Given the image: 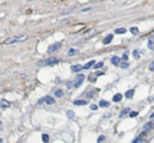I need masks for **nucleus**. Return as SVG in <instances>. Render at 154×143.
Here are the masks:
<instances>
[{
    "label": "nucleus",
    "instance_id": "nucleus-1",
    "mask_svg": "<svg viewBox=\"0 0 154 143\" xmlns=\"http://www.w3.org/2000/svg\"><path fill=\"white\" fill-rule=\"evenodd\" d=\"M27 38L26 35H19V36H14V37H10L5 41V45H10V43H14V42H19V41H23V40Z\"/></svg>",
    "mask_w": 154,
    "mask_h": 143
},
{
    "label": "nucleus",
    "instance_id": "nucleus-2",
    "mask_svg": "<svg viewBox=\"0 0 154 143\" xmlns=\"http://www.w3.org/2000/svg\"><path fill=\"white\" fill-rule=\"evenodd\" d=\"M48 104V105H53L54 102H55V100H54V98L51 97V96H45L44 98H40V100L37 101V104L39 105H41V104Z\"/></svg>",
    "mask_w": 154,
    "mask_h": 143
},
{
    "label": "nucleus",
    "instance_id": "nucleus-3",
    "mask_svg": "<svg viewBox=\"0 0 154 143\" xmlns=\"http://www.w3.org/2000/svg\"><path fill=\"white\" fill-rule=\"evenodd\" d=\"M84 79H85V75L84 74H77L76 80H75V87H80L81 84H82Z\"/></svg>",
    "mask_w": 154,
    "mask_h": 143
},
{
    "label": "nucleus",
    "instance_id": "nucleus-4",
    "mask_svg": "<svg viewBox=\"0 0 154 143\" xmlns=\"http://www.w3.org/2000/svg\"><path fill=\"white\" fill-rule=\"evenodd\" d=\"M58 63H59V60H58L57 57H50V59L45 60L43 64L44 65H55V64H58Z\"/></svg>",
    "mask_w": 154,
    "mask_h": 143
},
{
    "label": "nucleus",
    "instance_id": "nucleus-5",
    "mask_svg": "<svg viewBox=\"0 0 154 143\" xmlns=\"http://www.w3.org/2000/svg\"><path fill=\"white\" fill-rule=\"evenodd\" d=\"M60 46H62V43H60V42H58V43H53V45H50V46H49L48 51H49V52H54L55 50H58V49H60Z\"/></svg>",
    "mask_w": 154,
    "mask_h": 143
},
{
    "label": "nucleus",
    "instance_id": "nucleus-6",
    "mask_svg": "<svg viewBox=\"0 0 154 143\" xmlns=\"http://www.w3.org/2000/svg\"><path fill=\"white\" fill-rule=\"evenodd\" d=\"M112 40H113V35H108L107 37L103 40V45H108V43H111Z\"/></svg>",
    "mask_w": 154,
    "mask_h": 143
},
{
    "label": "nucleus",
    "instance_id": "nucleus-7",
    "mask_svg": "<svg viewBox=\"0 0 154 143\" xmlns=\"http://www.w3.org/2000/svg\"><path fill=\"white\" fill-rule=\"evenodd\" d=\"M81 69H84V66H81V65H72L71 66V70L75 72V73H77V72H81Z\"/></svg>",
    "mask_w": 154,
    "mask_h": 143
},
{
    "label": "nucleus",
    "instance_id": "nucleus-8",
    "mask_svg": "<svg viewBox=\"0 0 154 143\" xmlns=\"http://www.w3.org/2000/svg\"><path fill=\"white\" fill-rule=\"evenodd\" d=\"M112 63H113L114 65H120V64H121V57H120V56H113V57H112Z\"/></svg>",
    "mask_w": 154,
    "mask_h": 143
},
{
    "label": "nucleus",
    "instance_id": "nucleus-9",
    "mask_svg": "<svg viewBox=\"0 0 154 143\" xmlns=\"http://www.w3.org/2000/svg\"><path fill=\"white\" fill-rule=\"evenodd\" d=\"M148 47L149 49H154V36L148 40Z\"/></svg>",
    "mask_w": 154,
    "mask_h": 143
},
{
    "label": "nucleus",
    "instance_id": "nucleus-10",
    "mask_svg": "<svg viewBox=\"0 0 154 143\" xmlns=\"http://www.w3.org/2000/svg\"><path fill=\"white\" fill-rule=\"evenodd\" d=\"M134 93H135L134 89H128V91L125 93V96L127 97V98H132V97H134Z\"/></svg>",
    "mask_w": 154,
    "mask_h": 143
},
{
    "label": "nucleus",
    "instance_id": "nucleus-11",
    "mask_svg": "<svg viewBox=\"0 0 154 143\" xmlns=\"http://www.w3.org/2000/svg\"><path fill=\"white\" fill-rule=\"evenodd\" d=\"M121 100H122V95H121V93H116V95L113 96V101H114V102H120Z\"/></svg>",
    "mask_w": 154,
    "mask_h": 143
},
{
    "label": "nucleus",
    "instance_id": "nucleus-12",
    "mask_svg": "<svg viewBox=\"0 0 154 143\" xmlns=\"http://www.w3.org/2000/svg\"><path fill=\"white\" fill-rule=\"evenodd\" d=\"M9 101L7 100H0V107H9Z\"/></svg>",
    "mask_w": 154,
    "mask_h": 143
},
{
    "label": "nucleus",
    "instance_id": "nucleus-13",
    "mask_svg": "<svg viewBox=\"0 0 154 143\" xmlns=\"http://www.w3.org/2000/svg\"><path fill=\"white\" fill-rule=\"evenodd\" d=\"M73 104H75L76 106H82V105H86L87 102H86V101H84V100H76V101L73 102Z\"/></svg>",
    "mask_w": 154,
    "mask_h": 143
},
{
    "label": "nucleus",
    "instance_id": "nucleus-14",
    "mask_svg": "<svg viewBox=\"0 0 154 143\" xmlns=\"http://www.w3.org/2000/svg\"><path fill=\"white\" fill-rule=\"evenodd\" d=\"M94 65H95V61L91 60V61H89L87 64L84 65V69H90V68H91V66H94Z\"/></svg>",
    "mask_w": 154,
    "mask_h": 143
},
{
    "label": "nucleus",
    "instance_id": "nucleus-15",
    "mask_svg": "<svg viewBox=\"0 0 154 143\" xmlns=\"http://www.w3.org/2000/svg\"><path fill=\"white\" fill-rule=\"evenodd\" d=\"M78 54V50H76V49H69V51H68V55L69 56H75Z\"/></svg>",
    "mask_w": 154,
    "mask_h": 143
},
{
    "label": "nucleus",
    "instance_id": "nucleus-16",
    "mask_svg": "<svg viewBox=\"0 0 154 143\" xmlns=\"http://www.w3.org/2000/svg\"><path fill=\"white\" fill-rule=\"evenodd\" d=\"M99 105H100L102 107H108V106H109V102L105 101V100H102L100 102H99Z\"/></svg>",
    "mask_w": 154,
    "mask_h": 143
},
{
    "label": "nucleus",
    "instance_id": "nucleus-17",
    "mask_svg": "<svg viewBox=\"0 0 154 143\" xmlns=\"http://www.w3.org/2000/svg\"><path fill=\"white\" fill-rule=\"evenodd\" d=\"M114 32H116L117 35H123V33H126V29H125V28H117Z\"/></svg>",
    "mask_w": 154,
    "mask_h": 143
},
{
    "label": "nucleus",
    "instance_id": "nucleus-18",
    "mask_svg": "<svg viewBox=\"0 0 154 143\" xmlns=\"http://www.w3.org/2000/svg\"><path fill=\"white\" fill-rule=\"evenodd\" d=\"M54 95H55L57 97H63V91L62 89H57V91L54 92Z\"/></svg>",
    "mask_w": 154,
    "mask_h": 143
},
{
    "label": "nucleus",
    "instance_id": "nucleus-19",
    "mask_svg": "<svg viewBox=\"0 0 154 143\" xmlns=\"http://www.w3.org/2000/svg\"><path fill=\"white\" fill-rule=\"evenodd\" d=\"M95 35V31L94 29H90V33H87L85 36V38H90V37H93V36Z\"/></svg>",
    "mask_w": 154,
    "mask_h": 143
},
{
    "label": "nucleus",
    "instance_id": "nucleus-20",
    "mask_svg": "<svg viewBox=\"0 0 154 143\" xmlns=\"http://www.w3.org/2000/svg\"><path fill=\"white\" fill-rule=\"evenodd\" d=\"M67 116H68L69 119H73L75 118V113H73V111H71V110L67 111Z\"/></svg>",
    "mask_w": 154,
    "mask_h": 143
},
{
    "label": "nucleus",
    "instance_id": "nucleus-21",
    "mask_svg": "<svg viewBox=\"0 0 154 143\" xmlns=\"http://www.w3.org/2000/svg\"><path fill=\"white\" fill-rule=\"evenodd\" d=\"M130 31H131V33H132V35H137V33H139V29L136 28V27H132Z\"/></svg>",
    "mask_w": 154,
    "mask_h": 143
},
{
    "label": "nucleus",
    "instance_id": "nucleus-22",
    "mask_svg": "<svg viewBox=\"0 0 154 143\" xmlns=\"http://www.w3.org/2000/svg\"><path fill=\"white\" fill-rule=\"evenodd\" d=\"M43 141L45 142V143H48V141H49V136H48V134H43Z\"/></svg>",
    "mask_w": 154,
    "mask_h": 143
},
{
    "label": "nucleus",
    "instance_id": "nucleus-23",
    "mask_svg": "<svg viewBox=\"0 0 154 143\" xmlns=\"http://www.w3.org/2000/svg\"><path fill=\"white\" fill-rule=\"evenodd\" d=\"M127 113H130V110L128 109H123V110H122V113L120 114V116H123V115H126Z\"/></svg>",
    "mask_w": 154,
    "mask_h": 143
},
{
    "label": "nucleus",
    "instance_id": "nucleus-24",
    "mask_svg": "<svg viewBox=\"0 0 154 143\" xmlns=\"http://www.w3.org/2000/svg\"><path fill=\"white\" fill-rule=\"evenodd\" d=\"M103 65H104V64H103V63L100 61V63H96V64L94 65V68H95V69H98V68H102Z\"/></svg>",
    "mask_w": 154,
    "mask_h": 143
},
{
    "label": "nucleus",
    "instance_id": "nucleus-25",
    "mask_svg": "<svg viewBox=\"0 0 154 143\" xmlns=\"http://www.w3.org/2000/svg\"><path fill=\"white\" fill-rule=\"evenodd\" d=\"M149 70H152V72H154V60L149 64Z\"/></svg>",
    "mask_w": 154,
    "mask_h": 143
},
{
    "label": "nucleus",
    "instance_id": "nucleus-26",
    "mask_svg": "<svg viewBox=\"0 0 154 143\" xmlns=\"http://www.w3.org/2000/svg\"><path fill=\"white\" fill-rule=\"evenodd\" d=\"M120 66H122V68H127V66H128V63H121Z\"/></svg>",
    "mask_w": 154,
    "mask_h": 143
},
{
    "label": "nucleus",
    "instance_id": "nucleus-27",
    "mask_svg": "<svg viewBox=\"0 0 154 143\" xmlns=\"http://www.w3.org/2000/svg\"><path fill=\"white\" fill-rule=\"evenodd\" d=\"M121 59H123V60H127V59H128V55H127V52H125L123 55H122V57H121Z\"/></svg>",
    "mask_w": 154,
    "mask_h": 143
},
{
    "label": "nucleus",
    "instance_id": "nucleus-28",
    "mask_svg": "<svg viewBox=\"0 0 154 143\" xmlns=\"http://www.w3.org/2000/svg\"><path fill=\"white\" fill-rule=\"evenodd\" d=\"M136 115H137V113H136V111H131V113H130V116H131V118H135Z\"/></svg>",
    "mask_w": 154,
    "mask_h": 143
},
{
    "label": "nucleus",
    "instance_id": "nucleus-29",
    "mask_svg": "<svg viewBox=\"0 0 154 143\" xmlns=\"http://www.w3.org/2000/svg\"><path fill=\"white\" fill-rule=\"evenodd\" d=\"M134 57H135V59H137V57H139V51L137 50L134 51Z\"/></svg>",
    "mask_w": 154,
    "mask_h": 143
},
{
    "label": "nucleus",
    "instance_id": "nucleus-30",
    "mask_svg": "<svg viewBox=\"0 0 154 143\" xmlns=\"http://www.w3.org/2000/svg\"><path fill=\"white\" fill-rule=\"evenodd\" d=\"M73 86H75V84H72L71 82H67V88H72Z\"/></svg>",
    "mask_w": 154,
    "mask_h": 143
},
{
    "label": "nucleus",
    "instance_id": "nucleus-31",
    "mask_svg": "<svg viewBox=\"0 0 154 143\" xmlns=\"http://www.w3.org/2000/svg\"><path fill=\"white\" fill-rule=\"evenodd\" d=\"M103 141H104V136H100V137H99V139H98V143H100Z\"/></svg>",
    "mask_w": 154,
    "mask_h": 143
},
{
    "label": "nucleus",
    "instance_id": "nucleus-32",
    "mask_svg": "<svg viewBox=\"0 0 154 143\" xmlns=\"http://www.w3.org/2000/svg\"><path fill=\"white\" fill-rule=\"evenodd\" d=\"M89 10H91V8H84L81 12H84V13H85V12H89Z\"/></svg>",
    "mask_w": 154,
    "mask_h": 143
},
{
    "label": "nucleus",
    "instance_id": "nucleus-33",
    "mask_svg": "<svg viewBox=\"0 0 154 143\" xmlns=\"http://www.w3.org/2000/svg\"><path fill=\"white\" fill-rule=\"evenodd\" d=\"M90 109H91V110H96L98 106H96V105H91V106H90Z\"/></svg>",
    "mask_w": 154,
    "mask_h": 143
},
{
    "label": "nucleus",
    "instance_id": "nucleus-34",
    "mask_svg": "<svg viewBox=\"0 0 154 143\" xmlns=\"http://www.w3.org/2000/svg\"><path fill=\"white\" fill-rule=\"evenodd\" d=\"M26 1H35V0H26Z\"/></svg>",
    "mask_w": 154,
    "mask_h": 143
},
{
    "label": "nucleus",
    "instance_id": "nucleus-35",
    "mask_svg": "<svg viewBox=\"0 0 154 143\" xmlns=\"http://www.w3.org/2000/svg\"><path fill=\"white\" fill-rule=\"evenodd\" d=\"M0 125H1V122H0Z\"/></svg>",
    "mask_w": 154,
    "mask_h": 143
}]
</instances>
